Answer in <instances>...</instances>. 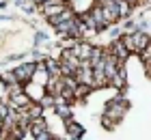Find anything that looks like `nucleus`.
I'll return each mask as SVG.
<instances>
[{"mask_svg": "<svg viewBox=\"0 0 151 140\" xmlns=\"http://www.w3.org/2000/svg\"><path fill=\"white\" fill-rule=\"evenodd\" d=\"M110 54H112V56H114V58L119 60V62H123V60H125L127 56H129L127 47L123 45V41H121V39H119V41H114V43L110 45Z\"/></svg>", "mask_w": 151, "mask_h": 140, "instance_id": "3", "label": "nucleus"}, {"mask_svg": "<svg viewBox=\"0 0 151 140\" xmlns=\"http://www.w3.org/2000/svg\"><path fill=\"white\" fill-rule=\"evenodd\" d=\"M99 9H101V15H104L106 24H112L119 19V9H116V2L114 0H101L99 2Z\"/></svg>", "mask_w": 151, "mask_h": 140, "instance_id": "1", "label": "nucleus"}, {"mask_svg": "<svg viewBox=\"0 0 151 140\" xmlns=\"http://www.w3.org/2000/svg\"><path fill=\"white\" fill-rule=\"evenodd\" d=\"M35 65H22V67H17L15 71V78H17V82H26V80H30L32 78V73H35Z\"/></svg>", "mask_w": 151, "mask_h": 140, "instance_id": "5", "label": "nucleus"}, {"mask_svg": "<svg viewBox=\"0 0 151 140\" xmlns=\"http://www.w3.org/2000/svg\"><path fill=\"white\" fill-rule=\"evenodd\" d=\"M67 127H69V136H71V138H78V136L82 134V129L78 127V125H73L71 121H69V123H67Z\"/></svg>", "mask_w": 151, "mask_h": 140, "instance_id": "8", "label": "nucleus"}, {"mask_svg": "<svg viewBox=\"0 0 151 140\" xmlns=\"http://www.w3.org/2000/svg\"><path fill=\"white\" fill-rule=\"evenodd\" d=\"M125 112H127V103L123 99H119V101H110V103H108L106 116L108 118H114V123H116V121H121V118L125 116Z\"/></svg>", "mask_w": 151, "mask_h": 140, "instance_id": "2", "label": "nucleus"}, {"mask_svg": "<svg viewBox=\"0 0 151 140\" xmlns=\"http://www.w3.org/2000/svg\"><path fill=\"white\" fill-rule=\"evenodd\" d=\"M116 9H119V17H123V15H127V13L132 11V4H129L127 0H119V2H116Z\"/></svg>", "mask_w": 151, "mask_h": 140, "instance_id": "7", "label": "nucleus"}, {"mask_svg": "<svg viewBox=\"0 0 151 140\" xmlns=\"http://www.w3.org/2000/svg\"><path fill=\"white\" fill-rule=\"evenodd\" d=\"M132 43H134V52H140L149 45V34L147 32H132Z\"/></svg>", "mask_w": 151, "mask_h": 140, "instance_id": "4", "label": "nucleus"}, {"mask_svg": "<svg viewBox=\"0 0 151 140\" xmlns=\"http://www.w3.org/2000/svg\"><path fill=\"white\" fill-rule=\"evenodd\" d=\"M140 56H142V62H149L151 60V41H149V45L145 47V50H140Z\"/></svg>", "mask_w": 151, "mask_h": 140, "instance_id": "9", "label": "nucleus"}, {"mask_svg": "<svg viewBox=\"0 0 151 140\" xmlns=\"http://www.w3.org/2000/svg\"><path fill=\"white\" fill-rule=\"evenodd\" d=\"M91 50H93V47L88 45V43H76L71 52L78 56L80 60H88V58H91Z\"/></svg>", "mask_w": 151, "mask_h": 140, "instance_id": "6", "label": "nucleus"}, {"mask_svg": "<svg viewBox=\"0 0 151 140\" xmlns=\"http://www.w3.org/2000/svg\"><path fill=\"white\" fill-rule=\"evenodd\" d=\"M35 136H37V140H52V136H50V134H47V131H45V129H43V131H37V134H35Z\"/></svg>", "mask_w": 151, "mask_h": 140, "instance_id": "10", "label": "nucleus"}]
</instances>
